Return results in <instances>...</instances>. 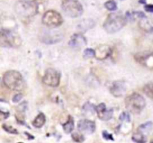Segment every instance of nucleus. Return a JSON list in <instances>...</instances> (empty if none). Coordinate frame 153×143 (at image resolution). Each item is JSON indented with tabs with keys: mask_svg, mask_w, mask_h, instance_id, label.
<instances>
[{
	"mask_svg": "<svg viewBox=\"0 0 153 143\" xmlns=\"http://www.w3.org/2000/svg\"><path fill=\"white\" fill-rule=\"evenodd\" d=\"M42 22L48 28H57L63 23V18L58 12L49 10L43 14Z\"/></svg>",
	"mask_w": 153,
	"mask_h": 143,
	"instance_id": "7",
	"label": "nucleus"
},
{
	"mask_svg": "<svg viewBox=\"0 0 153 143\" xmlns=\"http://www.w3.org/2000/svg\"><path fill=\"white\" fill-rule=\"evenodd\" d=\"M95 57V50L92 49H87L84 52V57L85 58H91Z\"/></svg>",
	"mask_w": 153,
	"mask_h": 143,
	"instance_id": "26",
	"label": "nucleus"
},
{
	"mask_svg": "<svg viewBox=\"0 0 153 143\" xmlns=\"http://www.w3.org/2000/svg\"><path fill=\"white\" fill-rule=\"evenodd\" d=\"M78 130L85 134H91L96 130V124L94 122L88 119L80 120L78 123Z\"/></svg>",
	"mask_w": 153,
	"mask_h": 143,
	"instance_id": "10",
	"label": "nucleus"
},
{
	"mask_svg": "<svg viewBox=\"0 0 153 143\" xmlns=\"http://www.w3.org/2000/svg\"><path fill=\"white\" fill-rule=\"evenodd\" d=\"M63 128L66 133H70L74 129V121L71 116H69V119L66 123L63 125Z\"/></svg>",
	"mask_w": 153,
	"mask_h": 143,
	"instance_id": "19",
	"label": "nucleus"
},
{
	"mask_svg": "<svg viewBox=\"0 0 153 143\" xmlns=\"http://www.w3.org/2000/svg\"><path fill=\"white\" fill-rule=\"evenodd\" d=\"M21 43L22 40L18 34L10 30L2 29L0 36V45L2 47L16 48Z\"/></svg>",
	"mask_w": 153,
	"mask_h": 143,
	"instance_id": "5",
	"label": "nucleus"
},
{
	"mask_svg": "<svg viewBox=\"0 0 153 143\" xmlns=\"http://www.w3.org/2000/svg\"><path fill=\"white\" fill-rule=\"evenodd\" d=\"M132 140L136 143H145L147 142V137L144 136L143 132L139 130L137 133H134L132 136Z\"/></svg>",
	"mask_w": 153,
	"mask_h": 143,
	"instance_id": "18",
	"label": "nucleus"
},
{
	"mask_svg": "<svg viewBox=\"0 0 153 143\" xmlns=\"http://www.w3.org/2000/svg\"><path fill=\"white\" fill-rule=\"evenodd\" d=\"M105 7L106 9H107L110 11H114L117 9V3L113 0H110L107 1L105 3Z\"/></svg>",
	"mask_w": 153,
	"mask_h": 143,
	"instance_id": "21",
	"label": "nucleus"
},
{
	"mask_svg": "<svg viewBox=\"0 0 153 143\" xmlns=\"http://www.w3.org/2000/svg\"><path fill=\"white\" fill-rule=\"evenodd\" d=\"M111 53V49L107 45H102L95 50V57L98 60H105L109 57Z\"/></svg>",
	"mask_w": 153,
	"mask_h": 143,
	"instance_id": "15",
	"label": "nucleus"
},
{
	"mask_svg": "<svg viewBox=\"0 0 153 143\" xmlns=\"http://www.w3.org/2000/svg\"><path fill=\"white\" fill-rule=\"evenodd\" d=\"M152 143H153V141H152Z\"/></svg>",
	"mask_w": 153,
	"mask_h": 143,
	"instance_id": "33",
	"label": "nucleus"
},
{
	"mask_svg": "<svg viewBox=\"0 0 153 143\" xmlns=\"http://www.w3.org/2000/svg\"><path fill=\"white\" fill-rule=\"evenodd\" d=\"M126 23V17L120 13H113L108 15L104 23V28L107 33L114 34L122 29Z\"/></svg>",
	"mask_w": 153,
	"mask_h": 143,
	"instance_id": "1",
	"label": "nucleus"
},
{
	"mask_svg": "<svg viewBox=\"0 0 153 143\" xmlns=\"http://www.w3.org/2000/svg\"><path fill=\"white\" fill-rule=\"evenodd\" d=\"M102 137H103V138L106 140H112V141L113 140H114L112 134H111V133H107L106 130H104V131L102 132Z\"/></svg>",
	"mask_w": 153,
	"mask_h": 143,
	"instance_id": "28",
	"label": "nucleus"
},
{
	"mask_svg": "<svg viewBox=\"0 0 153 143\" xmlns=\"http://www.w3.org/2000/svg\"><path fill=\"white\" fill-rule=\"evenodd\" d=\"M72 138L75 142L78 143H82L85 141V137L83 135L78 133H74L72 134Z\"/></svg>",
	"mask_w": 153,
	"mask_h": 143,
	"instance_id": "24",
	"label": "nucleus"
},
{
	"mask_svg": "<svg viewBox=\"0 0 153 143\" xmlns=\"http://www.w3.org/2000/svg\"><path fill=\"white\" fill-rule=\"evenodd\" d=\"M143 91L147 97L153 99V83H149L143 86Z\"/></svg>",
	"mask_w": 153,
	"mask_h": 143,
	"instance_id": "20",
	"label": "nucleus"
},
{
	"mask_svg": "<svg viewBox=\"0 0 153 143\" xmlns=\"http://www.w3.org/2000/svg\"><path fill=\"white\" fill-rule=\"evenodd\" d=\"M2 128L7 131L8 133H12V134H18V131L16 129H15L14 127H13L12 126H10V125H2Z\"/></svg>",
	"mask_w": 153,
	"mask_h": 143,
	"instance_id": "25",
	"label": "nucleus"
},
{
	"mask_svg": "<svg viewBox=\"0 0 153 143\" xmlns=\"http://www.w3.org/2000/svg\"><path fill=\"white\" fill-rule=\"evenodd\" d=\"M18 143H23V142H18Z\"/></svg>",
	"mask_w": 153,
	"mask_h": 143,
	"instance_id": "32",
	"label": "nucleus"
},
{
	"mask_svg": "<svg viewBox=\"0 0 153 143\" xmlns=\"http://www.w3.org/2000/svg\"><path fill=\"white\" fill-rule=\"evenodd\" d=\"M22 98H23V95H22V94H16V95H15L14 96L13 101H14V102L16 103V102H18V101H20V100L22 99Z\"/></svg>",
	"mask_w": 153,
	"mask_h": 143,
	"instance_id": "29",
	"label": "nucleus"
},
{
	"mask_svg": "<svg viewBox=\"0 0 153 143\" xmlns=\"http://www.w3.org/2000/svg\"><path fill=\"white\" fill-rule=\"evenodd\" d=\"M60 75L57 70L54 69H48L43 77V82L47 86L56 87L60 83Z\"/></svg>",
	"mask_w": 153,
	"mask_h": 143,
	"instance_id": "8",
	"label": "nucleus"
},
{
	"mask_svg": "<svg viewBox=\"0 0 153 143\" xmlns=\"http://www.w3.org/2000/svg\"><path fill=\"white\" fill-rule=\"evenodd\" d=\"M111 93L115 97H122L125 94L126 92V86L125 83L122 81H114L110 88Z\"/></svg>",
	"mask_w": 153,
	"mask_h": 143,
	"instance_id": "13",
	"label": "nucleus"
},
{
	"mask_svg": "<svg viewBox=\"0 0 153 143\" xmlns=\"http://www.w3.org/2000/svg\"><path fill=\"white\" fill-rule=\"evenodd\" d=\"M119 119H120V120L122 121V122H131L130 115H129V113H127V112L122 113L121 115H120Z\"/></svg>",
	"mask_w": 153,
	"mask_h": 143,
	"instance_id": "27",
	"label": "nucleus"
},
{
	"mask_svg": "<svg viewBox=\"0 0 153 143\" xmlns=\"http://www.w3.org/2000/svg\"><path fill=\"white\" fill-rule=\"evenodd\" d=\"M152 122H148L145 124H143L139 127V130L141 132H149L152 127Z\"/></svg>",
	"mask_w": 153,
	"mask_h": 143,
	"instance_id": "23",
	"label": "nucleus"
},
{
	"mask_svg": "<svg viewBox=\"0 0 153 143\" xmlns=\"http://www.w3.org/2000/svg\"><path fill=\"white\" fill-rule=\"evenodd\" d=\"M140 3H143V4H145L146 3V1L145 0H140Z\"/></svg>",
	"mask_w": 153,
	"mask_h": 143,
	"instance_id": "31",
	"label": "nucleus"
},
{
	"mask_svg": "<svg viewBox=\"0 0 153 143\" xmlns=\"http://www.w3.org/2000/svg\"><path fill=\"white\" fill-rule=\"evenodd\" d=\"M95 25L94 21H93L92 20H82L81 23H79V25H78V28L80 31H86L88 29H90Z\"/></svg>",
	"mask_w": 153,
	"mask_h": 143,
	"instance_id": "16",
	"label": "nucleus"
},
{
	"mask_svg": "<svg viewBox=\"0 0 153 143\" xmlns=\"http://www.w3.org/2000/svg\"><path fill=\"white\" fill-rule=\"evenodd\" d=\"M3 82L8 89L20 91L24 87V81L21 74L15 70L6 72L3 76Z\"/></svg>",
	"mask_w": 153,
	"mask_h": 143,
	"instance_id": "2",
	"label": "nucleus"
},
{
	"mask_svg": "<svg viewBox=\"0 0 153 143\" xmlns=\"http://www.w3.org/2000/svg\"><path fill=\"white\" fill-rule=\"evenodd\" d=\"M46 122V117L43 113H41L37 115V117L34 119V120L32 122V125L34 127L37 128H41L43 126V125Z\"/></svg>",
	"mask_w": 153,
	"mask_h": 143,
	"instance_id": "17",
	"label": "nucleus"
},
{
	"mask_svg": "<svg viewBox=\"0 0 153 143\" xmlns=\"http://www.w3.org/2000/svg\"><path fill=\"white\" fill-rule=\"evenodd\" d=\"M134 59L141 65L153 69V52H139L134 55Z\"/></svg>",
	"mask_w": 153,
	"mask_h": 143,
	"instance_id": "9",
	"label": "nucleus"
},
{
	"mask_svg": "<svg viewBox=\"0 0 153 143\" xmlns=\"http://www.w3.org/2000/svg\"><path fill=\"white\" fill-rule=\"evenodd\" d=\"M125 106L128 110L133 113H140L146 106L145 99L138 93H133L125 99Z\"/></svg>",
	"mask_w": 153,
	"mask_h": 143,
	"instance_id": "4",
	"label": "nucleus"
},
{
	"mask_svg": "<svg viewBox=\"0 0 153 143\" xmlns=\"http://www.w3.org/2000/svg\"><path fill=\"white\" fill-rule=\"evenodd\" d=\"M83 111L85 113H93L96 111V107L93 105L92 104L87 103L83 106Z\"/></svg>",
	"mask_w": 153,
	"mask_h": 143,
	"instance_id": "22",
	"label": "nucleus"
},
{
	"mask_svg": "<svg viewBox=\"0 0 153 143\" xmlns=\"http://www.w3.org/2000/svg\"><path fill=\"white\" fill-rule=\"evenodd\" d=\"M87 44V40L84 36L80 34H75L72 36L69 45L74 49H81Z\"/></svg>",
	"mask_w": 153,
	"mask_h": 143,
	"instance_id": "14",
	"label": "nucleus"
},
{
	"mask_svg": "<svg viewBox=\"0 0 153 143\" xmlns=\"http://www.w3.org/2000/svg\"><path fill=\"white\" fill-rule=\"evenodd\" d=\"M146 11L149 12V13H153V5H147L144 7Z\"/></svg>",
	"mask_w": 153,
	"mask_h": 143,
	"instance_id": "30",
	"label": "nucleus"
},
{
	"mask_svg": "<svg viewBox=\"0 0 153 143\" xmlns=\"http://www.w3.org/2000/svg\"><path fill=\"white\" fill-rule=\"evenodd\" d=\"M96 112L98 117L102 121H108L112 118L114 110L113 109L107 110L105 104H100L96 107Z\"/></svg>",
	"mask_w": 153,
	"mask_h": 143,
	"instance_id": "12",
	"label": "nucleus"
},
{
	"mask_svg": "<svg viewBox=\"0 0 153 143\" xmlns=\"http://www.w3.org/2000/svg\"><path fill=\"white\" fill-rule=\"evenodd\" d=\"M16 13L24 18H30L37 14L38 5L35 1H21L16 4Z\"/></svg>",
	"mask_w": 153,
	"mask_h": 143,
	"instance_id": "3",
	"label": "nucleus"
},
{
	"mask_svg": "<svg viewBox=\"0 0 153 143\" xmlns=\"http://www.w3.org/2000/svg\"><path fill=\"white\" fill-rule=\"evenodd\" d=\"M63 39V34L59 32H46L41 36V40L46 44L57 43Z\"/></svg>",
	"mask_w": 153,
	"mask_h": 143,
	"instance_id": "11",
	"label": "nucleus"
},
{
	"mask_svg": "<svg viewBox=\"0 0 153 143\" xmlns=\"http://www.w3.org/2000/svg\"><path fill=\"white\" fill-rule=\"evenodd\" d=\"M61 8L67 16L72 18L78 17L83 13V8L78 0H63Z\"/></svg>",
	"mask_w": 153,
	"mask_h": 143,
	"instance_id": "6",
	"label": "nucleus"
}]
</instances>
